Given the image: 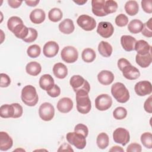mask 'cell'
I'll return each mask as SVG.
<instances>
[{
  "mask_svg": "<svg viewBox=\"0 0 152 152\" xmlns=\"http://www.w3.org/2000/svg\"><path fill=\"white\" fill-rule=\"evenodd\" d=\"M77 102V109L78 112L82 114L88 113L91 108V101L88 96V92L80 90L75 92Z\"/></svg>",
  "mask_w": 152,
  "mask_h": 152,
  "instance_id": "cell-1",
  "label": "cell"
},
{
  "mask_svg": "<svg viewBox=\"0 0 152 152\" xmlns=\"http://www.w3.org/2000/svg\"><path fill=\"white\" fill-rule=\"evenodd\" d=\"M21 98L22 102L27 106H34L39 100V97L36 88L31 85H27L21 90Z\"/></svg>",
  "mask_w": 152,
  "mask_h": 152,
  "instance_id": "cell-2",
  "label": "cell"
},
{
  "mask_svg": "<svg viewBox=\"0 0 152 152\" xmlns=\"http://www.w3.org/2000/svg\"><path fill=\"white\" fill-rule=\"evenodd\" d=\"M111 93L119 103H124L129 99V91L122 83H114L111 87Z\"/></svg>",
  "mask_w": 152,
  "mask_h": 152,
  "instance_id": "cell-3",
  "label": "cell"
},
{
  "mask_svg": "<svg viewBox=\"0 0 152 152\" xmlns=\"http://www.w3.org/2000/svg\"><path fill=\"white\" fill-rule=\"evenodd\" d=\"M66 138L69 144L73 145L78 149L82 150L86 145V137L83 135L76 132H69L67 133Z\"/></svg>",
  "mask_w": 152,
  "mask_h": 152,
  "instance_id": "cell-4",
  "label": "cell"
},
{
  "mask_svg": "<svg viewBox=\"0 0 152 152\" xmlns=\"http://www.w3.org/2000/svg\"><path fill=\"white\" fill-rule=\"evenodd\" d=\"M69 84L72 87L74 92L80 90H84L88 91V93L90 92V86L88 82L81 75H73L70 78Z\"/></svg>",
  "mask_w": 152,
  "mask_h": 152,
  "instance_id": "cell-5",
  "label": "cell"
},
{
  "mask_svg": "<svg viewBox=\"0 0 152 152\" xmlns=\"http://www.w3.org/2000/svg\"><path fill=\"white\" fill-rule=\"evenodd\" d=\"M61 56L64 62L71 64L75 62L78 59V53L75 48L67 46L62 49Z\"/></svg>",
  "mask_w": 152,
  "mask_h": 152,
  "instance_id": "cell-6",
  "label": "cell"
},
{
  "mask_svg": "<svg viewBox=\"0 0 152 152\" xmlns=\"http://www.w3.org/2000/svg\"><path fill=\"white\" fill-rule=\"evenodd\" d=\"M40 118L45 121H51L55 115V109L53 106L48 102L42 103L39 109Z\"/></svg>",
  "mask_w": 152,
  "mask_h": 152,
  "instance_id": "cell-7",
  "label": "cell"
},
{
  "mask_svg": "<svg viewBox=\"0 0 152 152\" xmlns=\"http://www.w3.org/2000/svg\"><path fill=\"white\" fill-rule=\"evenodd\" d=\"M77 23L82 29L86 31H91L96 26L95 19L86 14L80 15L77 20Z\"/></svg>",
  "mask_w": 152,
  "mask_h": 152,
  "instance_id": "cell-8",
  "label": "cell"
},
{
  "mask_svg": "<svg viewBox=\"0 0 152 152\" xmlns=\"http://www.w3.org/2000/svg\"><path fill=\"white\" fill-rule=\"evenodd\" d=\"M113 139L116 143L125 146L130 140L129 133L124 128H116L113 132Z\"/></svg>",
  "mask_w": 152,
  "mask_h": 152,
  "instance_id": "cell-9",
  "label": "cell"
},
{
  "mask_svg": "<svg viewBox=\"0 0 152 152\" xmlns=\"http://www.w3.org/2000/svg\"><path fill=\"white\" fill-rule=\"evenodd\" d=\"M112 104V97L107 94H102L98 96L95 99V106L97 109L100 111H104L109 109Z\"/></svg>",
  "mask_w": 152,
  "mask_h": 152,
  "instance_id": "cell-10",
  "label": "cell"
},
{
  "mask_svg": "<svg viewBox=\"0 0 152 152\" xmlns=\"http://www.w3.org/2000/svg\"><path fill=\"white\" fill-rule=\"evenodd\" d=\"M114 32V27L110 22L101 21L97 28V33L103 38L110 37Z\"/></svg>",
  "mask_w": 152,
  "mask_h": 152,
  "instance_id": "cell-11",
  "label": "cell"
},
{
  "mask_svg": "<svg viewBox=\"0 0 152 152\" xmlns=\"http://www.w3.org/2000/svg\"><path fill=\"white\" fill-rule=\"evenodd\" d=\"M134 90L139 96H145L150 94L152 91L151 84L148 81H141L136 83L134 87Z\"/></svg>",
  "mask_w": 152,
  "mask_h": 152,
  "instance_id": "cell-12",
  "label": "cell"
},
{
  "mask_svg": "<svg viewBox=\"0 0 152 152\" xmlns=\"http://www.w3.org/2000/svg\"><path fill=\"white\" fill-rule=\"evenodd\" d=\"M59 47L55 41H49L46 43L43 48V53L46 57L53 58L58 53Z\"/></svg>",
  "mask_w": 152,
  "mask_h": 152,
  "instance_id": "cell-13",
  "label": "cell"
},
{
  "mask_svg": "<svg viewBox=\"0 0 152 152\" xmlns=\"http://www.w3.org/2000/svg\"><path fill=\"white\" fill-rule=\"evenodd\" d=\"M121 71L122 72L124 77L129 80H136L140 75V72L138 69L134 66H132L131 64L124 67Z\"/></svg>",
  "mask_w": 152,
  "mask_h": 152,
  "instance_id": "cell-14",
  "label": "cell"
},
{
  "mask_svg": "<svg viewBox=\"0 0 152 152\" xmlns=\"http://www.w3.org/2000/svg\"><path fill=\"white\" fill-rule=\"evenodd\" d=\"M56 107L61 113H68L73 108V102L69 97H63L58 102Z\"/></svg>",
  "mask_w": 152,
  "mask_h": 152,
  "instance_id": "cell-15",
  "label": "cell"
},
{
  "mask_svg": "<svg viewBox=\"0 0 152 152\" xmlns=\"http://www.w3.org/2000/svg\"><path fill=\"white\" fill-rule=\"evenodd\" d=\"M137 40L134 37L129 35H123L121 37V43L123 49L127 51L131 52L134 50V47Z\"/></svg>",
  "mask_w": 152,
  "mask_h": 152,
  "instance_id": "cell-16",
  "label": "cell"
},
{
  "mask_svg": "<svg viewBox=\"0 0 152 152\" xmlns=\"http://www.w3.org/2000/svg\"><path fill=\"white\" fill-rule=\"evenodd\" d=\"M13 145V140L7 132H0V150L1 151H7L10 149Z\"/></svg>",
  "mask_w": 152,
  "mask_h": 152,
  "instance_id": "cell-17",
  "label": "cell"
},
{
  "mask_svg": "<svg viewBox=\"0 0 152 152\" xmlns=\"http://www.w3.org/2000/svg\"><path fill=\"white\" fill-rule=\"evenodd\" d=\"M113 74L108 70H103L97 75V79L99 83L103 85L107 86L110 84L114 80Z\"/></svg>",
  "mask_w": 152,
  "mask_h": 152,
  "instance_id": "cell-18",
  "label": "cell"
},
{
  "mask_svg": "<svg viewBox=\"0 0 152 152\" xmlns=\"http://www.w3.org/2000/svg\"><path fill=\"white\" fill-rule=\"evenodd\" d=\"M106 1L104 0H93L91 1V7L93 13L98 17L107 15L104 11V5Z\"/></svg>",
  "mask_w": 152,
  "mask_h": 152,
  "instance_id": "cell-19",
  "label": "cell"
},
{
  "mask_svg": "<svg viewBox=\"0 0 152 152\" xmlns=\"http://www.w3.org/2000/svg\"><path fill=\"white\" fill-rule=\"evenodd\" d=\"M134 50L137 54L140 55H145L151 52V46L144 40H140L137 41L135 45Z\"/></svg>",
  "mask_w": 152,
  "mask_h": 152,
  "instance_id": "cell-20",
  "label": "cell"
},
{
  "mask_svg": "<svg viewBox=\"0 0 152 152\" xmlns=\"http://www.w3.org/2000/svg\"><path fill=\"white\" fill-rule=\"evenodd\" d=\"M29 17L30 20L33 23L38 24L43 23L45 21L46 14L43 10L37 8L33 10L31 12Z\"/></svg>",
  "mask_w": 152,
  "mask_h": 152,
  "instance_id": "cell-21",
  "label": "cell"
},
{
  "mask_svg": "<svg viewBox=\"0 0 152 152\" xmlns=\"http://www.w3.org/2000/svg\"><path fill=\"white\" fill-rule=\"evenodd\" d=\"M54 85V80L50 74H44L39 79V86L43 90H49Z\"/></svg>",
  "mask_w": 152,
  "mask_h": 152,
  "instance_id": "cell-22",
  "label": "cell"
},
{
  "mask_svg": "<svg viewBox=\"0 0 152 152\" xmlns=\"http://www.w3.org/2000/svg\"><path fill=\"white\" fill-rule=\"evenodd\" d=\"M75 27L74 22L69 18H66L62 21L59 24V30L60 31L65 34L72 33L74 30Z\"/></svg>",
  "mask_w": 152,
  "mask_h": 152,
  "instance_id": "cell-23",
  "label": "cell"
},
{
  "mask_svg": "<svg viewBox=\"0 0 152 152\" xmlns=\"http://www.w3.org/2000/svg\"><path fill=\"white\" fill-rule=\"evenodd\" d=\"M53 73L56 78L64 79L68 74V68L64 64L58 62L53 65Z\"/></svg>",
  "mask_w": 152,
  "mask_h": 152,
  "instance_id": "cell-24",
  "label": "cell"
},
{
  "mask_svg": "<svg viewBox=\"0 0 152 152\" xmlns=\"http://www.w3.org/2000/svg\"><path fill=\"white\" fill-rule=\"evenodd\" d=\"M112 50L113 49L111 45L107 42L101 41L98 45V51L103 57L108 58L110 56Z\"/></svg>",
  "mask_w": 152,
  "mask_h": 152,
  "instance_id": "cell-25",
  "label": "cell"
},
{
  "mask_svg": "<svg viewBox=\"0 0 152 152\" xmlns=\"http://www.w3.org/2000/svg\"><path fill=\"white\" fill-rule=\"evenodd\" d=\"M26 72L32 76H37L42 71V66L40 64L37 62L32 61L28 62L26 66Z\"/></svg>",
  "mask_w": 152,
  "mask_h": 152,
  "instance_id": "cell-26",
  "label": "cell"
},
{
  "mask_svg": "<svg viewBox=\"0 0 152 152\" xmlns=\"http://www.w3.org/2000/svg\"><path fill=\"white\" fill-rule=\"evenodd\" d=\"M152 61L151 53H149L145 55L137 54L135 56L136 63L141 68H147L151 64Z\"/></svg>",
  "mask_w": 152,
  "mask_h": 152,
  "instance_id": "cell-27",
  "label": "cell"
},
{
  "mask_svg": "<svg viewBox=\"0 0 152 152\" xmlns=\"http://www.w3.org/2000/svg\"><path fill=\"white\" fill-rule=\"evenodd\" d=\"M12 33L17 38L23 40L28 35V28L24 26L23 23H21L17 26L14 28Z\"/></svg>",
  "mask_w": 152,
  "mask_h": 152,
  "instance_id": "cell-28",
  "label": "cell"
},
{
  "mask_svg": "<svg viewBox=\"0 0 152 152\" xmlns=\"http://www.w3.org/2000/svg\"><path fill=\"white\" fill-rule=\"evenodd\" d=\"M143 28L142 22L137 19L131 20L128 26V30L132 34H137L142 31Z\"/></svg>",
  "mask_w": 152,
  "mask_h": 152,
  "instance_id": "cell-29",
  "label": "cell"
},
{
  "mask_svg": "<svg viewBox=\"0 0 152 152\" xmlns=\"http://www.w3.org/2000/svg\"><path fill=\"white\" fill-rule=\"evenodd\" d=\"M124 8L129 15L133 16L138 13L139 6L136 1H128L126 2Z\"/></svg>",
  "mask_w": 152,
  "mask_h": 152,
  "instance_id": "cell-30",
  "label": "cell"
},
{
  "mask_svg": "<svg viewBox=\"0 0 152 152\" xmlns=\"http://www.w3.org/2000/svg\"><path fill=\"white\" fill-rule=\"evenodd\" d=\"M14 115V109L12 104H5L0 107V116L2 118H13Z\"/></svg>",
  "mask_w": 152,
  "mask_h": 152,
  "instance_id": "cell-31",
  "label": "cell"
},
{
  "mask_svg": "<svg viewBox=\"0 0 152 152\" xmlns=\"http://www.w3.org/2000/svg\"><path fill=\"white\" fill-rule=\"evenodd\" d=\"M96 142L98 147L100 149H104L109 145V138L105 132L100 133L96 139Z\"/></svg>",
  "mask_w": 152,
  "mask_h": 152,
  "instance_id": "cell-32",
  "label": "cell"
},
{
  "mask_svg": "<svg viewBox=\"0 0 152 152\" xmlns=\"http://www.w3.org/2000/svg\"><path fill=\"white\" fill-rule=\"evenodd\" d=\"M81 58L87 63L92 62L96 58V52L91 48H86L82 52Z\"/></svg>",
  "mask_w": 152,
  "mask_h": 152,
  "instance_id": "cell-33",
  "label": "cell"
},
{
  "mask_svg": "<svg viewBox=\"0 0 152 152\" xmlns=\"http://www.w3.org/2000/svg\"><path fill=\"white\" fill-rule=\"evenodd\" d=\"M63 17L62 11L58 8L51 9L48 13V18L52 22H58L60 21Z\"/></svg>",
  "mask_w": 152,
  "mask_h": 152,
  "instance_id": "cell-34",
  "label": "cell"
},
{
  "mask_svg": "<svg viewBox=\"0 0 152 152\" xmlns=\"http://www.w3.org/2000/svg\"><path fill=\"white\" fill-rule=\"evenodd\" d=\"M118 4L113 0H108L105 2L104 5V11L106 15L115 12L118 9Z\"/></svg>",
  "mask_w": 152,
  "mask_h": 152,
  "instance_id": "cell-35",
  "label": "cell"
},
{
  "mask_svg": "<svg viewBox=\"0 0 152 152\" xmlns=\"http://www.w3.org/2000/svg\"><path fill=\"white\" fill-rule=\"evenodd\" d=\"M141 142L147 148H152V135L150 132H144L141 135Z\"/></svg>",
  "mask_w": 152,
  "mask_h": 152,
  "instance_id": "cell-36",
  "label": "cell"
},
{
  "mask_svg": "<svg viewBox=\"0 0 152 152\" xmlns=\"http://www.w3.org/2000/svg\"><path fill=\"white\" fill-rule=\"evenodd\" d=\"M41 52V49L37 45H32L30 46L27 49V53L28 56L31 58L38 57Z\"/></svg>",
  "mask_w": 152,
  "mask_h": 152,
  "instance_id": "cell-37",
  "label": "cell"
},
{
  "mask_svg": "<svg viewBox=\"0 0 152 152\" xmlns=\"http://www.w3.org/2000/svg\"><path fill=\"white\" fill-rule=\"evenodd\" d=\"M127 115V110L124 107H117L113 112V116L117 120H121L126 118Z\"/></svg>",
  "mask_w": 152,
  "mask_h": 152,
  "instance_id": "cell-38",
  "label": "cell"
},
{
  "mask_svg": "<svg viewBox=\"0 0 152 152\" xmlns=\"http://www.w3.org/2000/svg\"><path fill=\"white\" fill-rule=\"evenodd\" d=\"M21 23H23V21L20 17L17 16H12L8 19L7 21V27H8V28L11 32H12L14 28L17 26Z\"/></svg>",
  "mask_w": 152,
  "mask_h": 152,
  "instance_id": "cell-39",
  "label": "cell"
},
{
  "mask_svg": "<svg viewBox=\"0 0 152 152\" xmlns=\"http://www.w3.org/2000/svg\"><path fill=\"white\" fill-rule=\"evenodd\" d=\"M142 34L147 37H152V18L143 24V28L141 31Z\"/></svg>",
  "mask_w": 152,
  "mask_h": 152,
  "instance_id": "cell-40",
  "label": "cell"
},
{
  "mask_svg": "<svg viewBox=\"0 0 152 152\" xmlns=\"http://www.w3.org/2000/svg\"><path fill=\"white\" fill-rule=\"evenodd\" d=\"M37 31L36 29L30 27L28 28V33L27 36L23 40L26 43H31L35 41L37 37Z\"/></svg>",
  "mask_w": 152,
  "mask_h": 152,
  "instance_id": "cell-41",
  "label": "cell"
},
{
  "mask_svg": "<svg viewBox=\"0 0 152 152\" xmlns=\"http://www.w3.org/2000/svg\"><path fill=\"white\" fill-rule=\"evenodd\" d=\"M128 23V18L124 14H120L115 18V24L119 27H124Z\"/></svg>",
  "mask_w": 152,
  "mask_h": 152,
  "instance_id": "cell-42",
  "label": "cell"
},
{
  "mask_svg": "<svg viewBox=\"0 0 152 152\" xmlns=\"http://www.w3.org/2000/svg\"><path fill=\"white\" fill-rule=\"evenodd\" d=\"M74 132L81 134L86 138L88 134V129L86 125L83 124H78L75 126Z\"/></svg>",
  "mask_w": 152,
  "mask_h": 152,
  "instance_id": "cell-43",
  "label": "cell"
},
{
  "mask_svg": "<svg viewBox=\"0 0 152 152\" xmlns=\"http://www.w3.org/2000/svg\"><path fill=\"white\" fill-rule=\"evenodd\" d=\"M141 7L144 12L151 14L152 13V1L143 0L141 2Z\"/></svg>",
  "mask_w": 152,
  "mask_h": 152,
  "instance_id": "cell-44",
  "label": "cell"
},
{
  "mask_svg": "<svg viewBox=\"0 0 152 152\" xmlns=\"http://www.w3.org/2000/svg\"><path fill=\"white\" fill-rule=\"evenodd\" d=\"M1 76V83L0 87L4 88L8 87L11 84V79L10 77L4 73H1L0 74Z\"/></svg>",
  "mask_w": 152,
  "mask_h": 152,
  "instance_id": "cell-45",
  "label": "cell"
},
{
  "mask_svg": "<svg viewBox=\"0 0 152 152\" xmlns=\"http://www.w3.org/2000/svg\"><path fill=\"white\" fill-rule=\"evenodd\" d=\"M12 104L14 109V115L12 118H18L21 117L23 113V109L22 106L17 103H12Z\"/></svg>",
  "mask_w": 152,
  "mask_h": 152,
  "instance_id": "cell-46",
  "label": "cell"
},
{
  "mask_svg": "<svg viewBox=\"0 0 152 152\" xmlns=\"http://www.w3.org/2000/svg\"><path fill=\"white\" fill-rule=\"evenodd\" d=\"M47 94L52 97H56L61 94V89L58 86L55 84L53 87L49 90L46 91Z\"/></svg>",
  "mask_w": 152,
  "mask_h": 152,
  "instance_id": "cell-47",
  "label": "cell"
},
{
  "mask_svg": "<svg viewBox=\"0 0 152 152\" xmlns=\"http://www.w3.org/2000/svg\"><path fill=\"white\" fill-rule=\"evenodd\" d=\"M142 148L140 144L138 143H131L126 148V151L127 152H141Z\"/></svg>",
  "mask_w": 152,
  "mask_h": 152,
  "instance_id": "cell-48",
  "label": "cell"
},
{
  "mask_svg": "<svg viewBox=\"0 0 152 152\" xmlns=\"http://www.w3.org/2000/svg\"><path fill=\"white\" fill-rule=\"evenodd\" d=\"M144 110L149 113H152V105H151V96H150L144 102Z\"/></svg>",
  "mask_w": 152,
  "mask_h": 152,
  "instance_id": "cell-49",
  "label": "cell"
},
{
  "mask_svg": "<svg viewBox=\"0 0 152 152\" xmlns=\"http://www.w3.org/2000/svg\"><path fill=\"white\" fill-rule=\"evenodd\" d=\"M129 64H131V63L125 58H120L118 61V66L121 71H122L124 67Z\"/></svg>",
  "mask_w": 152,
  "mask_h": 152,
  "instance_id": "cell-50",
  "label": "cell"
},
{
  "mask_svg": "<svg viewBox=\"0 0 152 152\" xmlns=\"http://www.w3.org/2000/svg\"><path fill=\"white\" fill-rule=\"evenodd\" d=\"M58 151H74L71 145L66 143H64L63 144H62L59 147Z\"/></svg>",
  "mask_w": 152,
  "mask_h": 152,
  "instance_id": "cell-51",
  "label": "cell"
},
{
  "mask_svg": "<svg viewBox=\"0 0 152 152\" xmlns=\"http://www.w3.org/2000/svg\"><path fill=\"white\" fill-rule=\"evenodd\" d=\"M22 2H23V1H15V0H13V1L8 0V3L9 5L11 8H18L21 5Z\"/></svg>",
  "mask_w": 152,
  "mask_h": 152,
  "instance_id": "cell-52",
  "label": "cell"
},
{
  "mask_svg": "<svg viewBox=\"0 0 152 152\" xmlns=\"http://www.w3.org/2000/svg\"><path fill=\"white\" fill-rule=\"evenodd\" d=\"M109 151H113V152H115V151H121V152H124V150L122 148V147H119V146H117V145H115V146H113L110 150H109Z\"/></svg>",
  "mask_w": 152,
  "mask_h": 152,
  "instance_id": "cell-53",
  "label": "cell"
},
{
  "mask_svg": "<svg viewBox=\"0 0 152 152\" xmlns=\"http://www.w3.org/2000/svg\"><path fill=\"white\" fill-rule=\"evenodd\" d=\"M25 2L28 6L35 7L39 4V1H25Z\"/></svg>",
  "mask_w": 152,
  "mask_h": 152,
  "instance_id": "cell-54",
  "label": "cell"
},
{
  "mask_svg": "<svg viewBox=\"0 0 152 152\" xmlns=\"http://www.w3.org/2000/svg\"><path fill=\"white\" fill-rule=\"evenodd\" d=\"M74 2L76 4H77L78 5H83L84 4L86 3L87 2V1H74Z\"/></svg>",
  "mask_w": 152,
  "mask_h": 152,
  "instance_id": "cell-55",
  "label": "cell"
}]
</instances>
